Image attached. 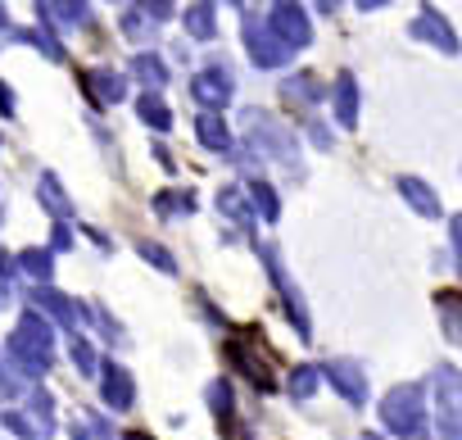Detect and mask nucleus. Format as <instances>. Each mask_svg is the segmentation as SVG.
Instances as JSON below:
<instances>
[{
  "mask_svg": "<svg viewBox=\"0 0 462 440\" xmlns=\"http://www.w3.org/2000/svg\"><path fill=\"white\" fill-rule=\"evenodd\" d=\"M217 209H222L226 218H236L241 228H254V204H250V195H245V191L222 186V191H217Z\"/></svg>",
  "mask_w": 462,
  "mask_h": 440,
  "instance_id": "obj_19",
  "label": "nucleus"
},
{
  "mask_svg": "<svg viewBox=\"0 0 462 440\" xmlns=\"http://www.w3.org/2000/svg\"><path fill=\"white\" fill-rule=\"evenodd\" d=\"M136 114H141V118H145V123H150L154 132H168V127H172V109H168V105H163V100H159L154 91L136 96Z\"/></svg>",
  "mask_w": 462,
  "mask_h": 440,
  "instance_id": "obj_23",
  "label": "nucleus"
},
{
  "mask_svg": "<svg viewBox=\"0 0 462 440\" xmlns=\"http://www.w3.org/2000/svg\"><path fill=\"white\" fill-rule=\"evenodd\" d=\"M10 273H14V264H10L5 255H0V277H10Z\"/></svg>",
  "mask_w": 462,
  "mask_h": 440,
  "instance_id": "obj_44",
  "label": "nucleus"
},
{
  "mask_svg": "<svg viewBox=\"0 0 462 440\" xmlns=\"http://www.w3.org/2000/svg\"><path fill=\"white\" fill-rule=\"evenodd\" d=\"M309 136H313V141H318V145H322V150H327V145H331V132H327V127H322V123H309Z\"/></svg>",
  "mask_w": 462,
  "mask_h": 440,
  "instance_id": "obj_39",
  "label": "nucleus"
},
{
  "mask_svg": "<svg viewBox=\"0 0 462 440\" xmlns=\"http://www.w3.org/2000/svg\"><path fill=\"white\" fill-rule=\"evenodd\" d=\"M136 5L145 10V19H168L172 14V0H136Z\"/></svg>",
  "mask_w": 462,
  "mask_h": 440,
  "instance_id": "obj_37",
  "label": "nucleus"
},
{
  "mask_svg": "<svg viewBox=\"0 0 462 440\" xmlns=\"http://www.w3.org/2000/svg\"><path fill=\"white\" fill-rule=\"evenodd\" d=\"M136 250H141V255H145V259H150L159 273H177V259H172V250H163L159 241H136Z\"/></svg>",
  "mask_w": 462,
  "mask_h": 440,
  "instance_id": "obj_31",
  "label": "nucleus"
},
{
  "mask_svg": "<svg viewBox=\"0 0 462 440\" xmlns=\"http://www.w3.org/2000/svg\"><path fill=\"white\" fill-rule=\"evenodd\" d=\"M208 404H213L217 422H231V386H226V381H213V386H208Z\"/></svg>",
  "mask_w": 462,
  "mask_h": 440,
  "instance_id": "obj_34",
  "label": "nucleus"
},
{
  "mask_svg": "<svg viewBox=\"0 0 462 440\" xmlns=\"http://www.w3.org/2000/svg\"><path fill=\"white\" fill-rule=\"evenodd\" d=\"M100 399L114 408V413H123V408H132V399H136V386H132V372L123 368V363H100Z\"/></svg>",
  "mask_w": 462,
  "mask_h": 440,
  "instance_id": "obj_9",
  "label": "nucleus"
},
{
  "mask_svg": "<svg viewBox=\"0 0 462 440\" xmlns=\"http://www.w3.org/2000/svg\"><path fill=\"white\" fill-rule=\"evenodd\" d=\"M87 91H91V100H100V105H118V100L127 96V82H123L118 73H109V69H105V73L96 69V73H87Z\"/></svg>",
  "mask_w": 462,
  "mask_h": 440,
  "instance_id": "obj_18",
  "label": "nucleus"
},
{
  "mask_svg": "<svg viewBox=\"0 0 462 440\" xmlns=\"http://www.w3.org/2000/svg\"><path fill=\"white\" fill-rule=\"evenodd\" d=\"M336 123L340 127H354L358 123V82H354V73H340L336 78Z\"/></svg>",
  "mask_w": 462,
  "mask_h": 440,
  "instance_id": "obj_15",
  "label": "nucleus"
},
{
  "mask_svg": "<svg viewBox=\"0 0 462 440\" xmlns=\"http://www.w3.org/2000/svg\"><path fill=\"white\" fill-rule=\"evenodd\" d=\"M291 55L295 51H304L309 42H313V28H309V14L295 5V0H273V14H268V23H263Z\"/></svg>",
  "mask_w": 462,
  "mask_h": 440,
  "instance_id": "obj_4",
  "label": "nucleus"
},
{
  "mask_svg": "<svg viewBox=\"0 0 462 440\" xmlns=\"http://www.w3.org/2000/svg\"><path fill=\"white\" fill-rule=\"evenodd\" d=\"M358 440H381V435H376V431H363V435H358Z\"/></svg>",
  "mask_w": 462,
  "mask_h": 440,
  "instance_id": "obj_46",
  "label": "nucleus"
},
{
  "mask_svg": "<svg viewBox=\"0 0 462 440\" xmlns=\"http://www.w3.org/2000/svg\"><path fill=\"white\" fill-rule=\"evenodd\" d=\"M69 350H73V363L82 368V377H96V372H100V359H96V350H91L82 336H73V341H69Z\"/></svg>",
  "mask_w": 462,
  "mask_h": 440,
  "instance_id": "obj_32",
  "label": "nucleus"
},
{
  "mask_svg": "<svg viewBox=\"0 0 462 440\" xmlns=\"http://www.w3.org/2000/svg\"><path fill=\"white\" fill-rule=\"evenodd\" d=\"M439 314H444V332H448V341H462V327H457V295H453V291L439 295Z\"/></svg>",
  "mask_w": 462,
  "mask_h": 440,
  "instance_id": "obj_33",
  "label": "nucleus"
},
{
  "mask_svg": "<svg viewBox=\"0 0 462 440\" xmlns=\"http://www.w3.org/2000/svg\"><path fill=\"white\" fill-rule=\"evenodd\" d=\"M28 413H32V426L51 440V431H55V399L46 395V390H32V399H28Z\"/></svg>",
  "mask_w": 462,
  "mask_h": 440,
  "instance_id": "obj_25",
  "label": "nucleus"
},
{
  "mask_svg": "<svg viewBox=\"0 0 462 440\" xmlns=\"http://www.w3.org/2000/svg\"><path fill=\"white\" fill-rule=\"evenodd\" d=\"M5 426H10L19 440H46V435L32 426V417H28V413H5Z\"/></svg>",
  "mask_w": 462,
  "mask_h": 440,
  "instance_id": "obj_36",
  "label": "nucleus"
},
{
  "mask_svg": "<svg viewBox=\"0 0 462 440\" xmlns=\"http://www.w3.org/2000/svg\"><path fill=\"white\" fill-rule=\"evenodd\" d=\"M136 440H150V435H136Z\"/></svg>",
  "mask_w": 462,
  "mask_h": 440,
  "instance_id": "obj_47",
  "label": "nucleus"
},
{
  "mask_svg": "<svg viewBox=\"0 0 462 440\" xmlns=\"http://www.w3.org/2000/svg\"><path fill=\"white\" fill-rule=\"evenodd\" d=\"M241 33H245V51H250V60L259 64V69H282L286 60H291V51L254 19V14H245L241 19Z\"/></svg>",
  "mask_w": 462,
  "mask_h": 440,
  "instance_id": "obj_5",
  "label": "nucleus"
},
{
  "mask_svg": "<svg viewBox=\"0 0 462 440\" xmlns=\"http://www.w3.org/2000/svg\"><path fill=\"white\" fill-rule=\"evenodd\" d=\"M0 114L14 118V96H10V87H5V82H0Z\"/></svg>",
  "mask_w": 462,
  "mask_h": 440,
  "instance_id": "obj_38",
  "label": "nucleus"
},
{
  "mask_svg": "<svg viewBox=\"0 0 462 440\" xmlns=\"http://www.w3.org/2000/svg\"><path fill=\"white\" fill-rule=\"evenodd\" d=\"M250 204H259L263 223H277V218H282V200H277V191L268 182H250Z\"/></svg>",
  "mask_w": 462,
  "mask_h": 440,
  "instance_id": "obj_28",
  "label": "nucleus"
},
{
  "mask_svg": "<svg viewBox=\"0 0 462 440\" xmlns=\"http://www.w3.org/2000/svg\"><path fill=\"white\" fill-rule=\"evenodd\" d=\"M231 91H236V87H231V73H226V69H204V73L190 82V96H195L208 114H217V109L231 100Z\"/></svg>",
  "mask_w": 462,
  "mask_h": 440,
  "instance_id": "obj_10",
  "label": "nucleus"
},
{
  "mask_svg": "<svg viewBox=\"0 0 462 440\" xmlns=\"http://www.w3.org/2000/svg\"><path fill=\"white\" fill-rule=\"evenodd\" d=\"M0 28H10V14H5V5H0Z\"/></svg>",
  "mask_w": 462,
  "mask_h": 440,
  "instance_id": "obj_45",
  "label": "nucleus"
},
{
  "mask_svg": "<svg viewBox=\"0 0 462 440\" xmlns=\"http://www.w3.org/2000/svg\"><path fill=\"white\" fill-rule=\"evenodd\" d=\"M19 42L37 46V51H42L46 60H64V46H60V37H55V33H51L46 23H42V28H23V33H19Z\"/></svg>",
  "mask_w": 462,
  "mask_h": 440,
  "instance_id": "obj_26",
  "label": "nucleus"
},
{
  "mask_svg": "<svg viewBox=\"0 0 462 440\" xmlns=\"http://www.w3.org/2000/svg\"><path fill=\"white\" fill-rule=\"evenodd\" d=\"M87 0H46L42 5V23L51 28V23H60V28H82L87 23Z\"/></svg>",
  "mask_w": 462,
  "mask_h": 440,
  "instance_id": "obj_13",
  "label": "nucleus"
},
{
  "mask_svg": "<svg viewBox=\"0 0 462 440\" xmlns=\"http://www.w3.org/2000/svg\"><path fill=\"white\" fill-rule=\"evenodd\" d=\"M0 395H14V381L5 377V368H0Z\"/></svg>",
  "mask_w": 462,
  "mask_h": 440,
  "instance_id": "obj_43",
  "label": "nucleus"
},
{
  "mask_svg": "<svg viewBox=\"0 0 462 440\" xmlns=\"http://www.w3.org/2000/svg\"><path fill=\"white\" fill-rule=\"evenodd\" d=\"M19 268H23L28 277H37V282H51V273H55V250H23V255H19Z\"/></svg>",
  "mask_w": 462,
  "mask_h": 440,
  "instance_id": "obj_27",
  "label": "nucleus"
},
{
  "mask_svg": "<svg viewBox=\"0 0 462 440\" xmlns=\"http://www.w3.org/2000/svg\"><path fill=\"white\" fill-rule=\"evenodd\" d=\"M313 5H318L322 14H336V10H340V0H313Z\"/></svg>",
  "mask_w": 462,
  "mask_h": 440,
  "instance_id": "obj_42",
  "label": "nucleus"
},
{
  "mask_svg": "<svg viewBox=\"0 0 462 440\" xmlns=\"http://www.w3.org/2000/svg\"><path fill=\"white\" fill-rule=\"evenodd\" d=\"M132 78H136L145 91H154V96H159V91H163V82H168V64H163L159 55H150V51H145V55H136V60H132Z\"/></svg>",
  "mask_w": 462,
  "mask_h": 440,
  "instance_id": "obj_17",
  "label": "nucleus"
},
{
  "mask_svg": "<svg viewBox=\"0 0 462 440\" xmlns=\"http://www.w3.org/2000/svg\"><path fill=\"white\" fill-rule=\"evenodd\" d=\"M195 136L208 145V150H231V136H226V123L217 118V114H199V123H195Z\"/></svg>",
  "mask_w": 462,
  "mask_h": 440,
  "instance_id": "obj_24",
  "label": "nucleus"
},
{
  "mask_svg": "<svg viewBox=\"0 0 462 440\" xmlns=\"http://www.w3.org/2000/svg\"><path fill=\"white\" fill-rule=\"evenodd\" d=\"M263 264H268L273 286L286 295V314H291V323H295V327H300V336L309 341V314H304V300H300V291L291 286V277H286V268H282V255H277L273 246H263Z\"/></svg>",
  "mask_w": 462,
  "mask_h": 440,
  "instance_id": "obj_7",
  "label": "nucleus"
},
{
  "mask_svg": "<svg viewBox=\"0 0 462 440\" xmlns=\"http://www.w3.org/2000/svg\"><path fill=\"white\" fill-rule=\"evenodd\" d=\"M354 5H358V10H385L390 0H354Z\"/></svg>",
  "mask_w": 462,
  "mask_h": 440,
  "instance_id": "obj_41",
  "label": "nucleus"
},
{
  "mask_svg": "<svg viewBox=\"0 0 462 440\" xmlns=\"http://www.w3.org/2000/svg\"><path fill=\"white\" fill-rule=\"evenodd\" d=\"M28 300H32L37 309H46L55 323H64V332H69V336H78V304H73L69 295H60V291H51V286H37Z\"/></svg>",
  "mask_w": 462,
  "mask_h": 440,
  "instance_id": "obj_12",
  "label": "nucleus"
},
{
  "mask_svg": "<svg viewBox=\"0 0 462 440\" xmlns=\"http://www.w3.org/2000/svg\"><path fill=\"white\" fill-rule=\"evenodd\" d=\"M399 195H403L417 213H426V218H439V213H444L439 200H435V191H430L421 177H399Z\"/></svg>",
  "mask_w": 462,
  "mask_h": 440,
  "instance_id": "obj_16",
  "label": "nucleus"
},
{
  "mask_svg": "<svg viewBox=\"0 0 462 440\" xmlns=\"http://www.w3.org/2000/svg\"><path fill=\"white\" fill-rule=\"evenodd\" d=\"M123 33H127L132 42H150V37H154V28H150V19H145V14H132V10L123 14Z\"/></svg>",
  "mask_w": 462,
  "mask_h": 440,
  "instance_id": "obj_35",
  "label": "nucleus"
},
{
  "mask_svg": "<svg viewBox=\"0 0 462 440\" xmlns=\"http://www.w3.org/2000/svg\"><path fill=\"white\" fill-rule=\"evenodd\" d=\"M186 33L195 42H208L217 33V14H213V0H195V5L186 10Z\"/></svg>",
  "mask_w": 462,
  "mask_h": 440,
  "instance_id": "obj_22",
  "label": "nucleus"
},
{
  "mask_svg": "<svg viewBox=\"0 0 462 440\" xmlns=\"http://www.w3.org/2000/svg\"><path fill=\"white\" fill-rule=\"evenodd\" d=\"M37 200L60 218V223L73 213V204H69V195H64V186H60V177H55V173H42V182H37Z\"/></svg>",
  "mask_w": 462,
  "mask_h": 440,
  "instance_id": "obj_21",
  "label": "nucleus"
},
{
  "mask_svg": "<svg viewBox=\"0 0 462 440\" xmlns=\"http://www.w3.org/2000/svg\"><path fill=\"white\" fill-rule=\"evenodd\" d=\"M318 381H322V372L304 363V368H295V372H291V381H286V386H291V395H295V399H309V395H318Z\"/></svg>",
  "mask_w": 462,
  "mask_h": 440,
  "instance_id": "obj_29",
  "label": "nucleus"
},
{
  "mask_svg": "<svg viewBox=\"0 0 462 440\" xmlns=\"http://www.w3.org/2000/svg\"><path fill=\"white\" fill-rule=\"evenodd\" d=\"M245 118H250V132H254V141L268 150V159H286V164L295 159V141H291V132H286V127H277V123H273L263 109H250Z\"/></svg>",
  "mask_w": 462,
  "mask_h": 440,
  "instance_id": "obj_6",
  "label": "nucleus"
},
{
  "mask_svg": "<svg viewBox=\"0 0 462 440\" xmlns=\"http://www.w3.org/2000/svg\"><path fill=\"white\" fill-rule=\"evenodd\" d=\"M51 354H55V327H51L37 309H28V314L19 318L14 336H10V363H14L19 377L42 381V377L51 372Z\"/></svg>",
  "mask_w": 462,
  "mask_h": 440,
  "instance_id": "obj_1",
  "label": "nucleus"
},
{
  "mask_svg": "<svg viewBox=\"0 0 462 440\" xmlns=\"http://www.w3.org/2000/svg\"><path fill=\"white\" fill-rule=\"evenodd\" d=\"M381 422L390 435L399 440H421V426H426V399H421V386H394L385 399H381Z\"/></svg>",
  "mask_w": 462,
  "mask_h": 440,
  "instance_id": "obj_2",
  "label": "nucleus"
},
{
  "mask_svg": "<svg viewBox=\"0 0 462 440\" xmlns=\"http://www.w3.org/2000/svg\"><path fill=\"white\" fill-rule=\"evenodd\" d=\"M154 209H159V218H172V213H177V218H186V213H195V200H190L186 191H181V195H159V200H154Z\"/></svg>",
  "mask_w": 462,
  "mask_h": 440,
  "instance_id": "obj_30",
  "label": "nucleus"
},
{
  "mask_svg": "<svg viewBox=\"0 0 462 440\" xmlns=\"http://www.w3.org/2000/svg\"><path fill=\"white\" fill-rule=\"evenodd\" d=\"M322 377L340 390V399H345V404H354V408H358V404H367V377H363V368H358V363L336 359V363H327V368H322Z\"/></svg>",
  "mask_w": 462,
  "mask_h": 440,
  "instance_id": "obj_8",
  "label": "nucleus"
},
{
  "mask_svg": "<svg viewBox=\"0 0 462 440\" xmlns=\"http://www.w3.org/2000/svg\"><path fill=\"white\" fill-rule=\"evenodd\" d=\"M417 42H430V46H439L444 55H457V37H453V28H448V19L439 14V10H421L417 19H412V28H408Z\"/></svg>",
  "mask_w": 462,
  "mask_h": 440,
  "instance_id": "obj_11",
  "label": "nucleus"
},
{
  "mask_svg": "<svg viewBox=\"0 0 462 440\" xmlns=\"http://www.w3.org/2000/svg\"><path fill=\"white\" fill-rule=\"evenodd\" d=\"M435 422L439 440H462V377L453 363L435 368Z\"/></svg>",
  "mask_w": 462,
  "mask_h": 440,
  "instance_id": "obj_3",
  "label": "nucleus"
},
{
  "mask_svg": "<svg viewBox=\"0 0 462 440\" xmlns=\"http://www.w3.org/2000/svg\"><path fill=\"white\" fill-rule=\"evenodd\" d=\"M282 96L295 100V105H318L327 96V87L318 82V73H295L291 82H282Z\"/></svg>",
  "mask_w": 462,
  "mask_h": 440,
  "instance_id": "obj_20",
  "label": "nucleus"
},
{
  "mask_svg": "<svg viewBox=\"0 0 462 440\" xmlns=\"http://www.w3.org/2000/svg\"><path fill=\"white\" fill-rule=\"evenodd\" d=\"M51 246H55V250H69V246H73V232H69V228L60 223V228H55V241H51Z\"/></svg>",
  "mask_w": 462,
  "mask_h": 440,
  "instance_id": "obj_40",
  "label": "nucleus"
},
{
  "mask_svg": "<svg viewBox=\"0 0 462 440\" xmlns=\"http://www.w3.org/2000/svg\"><path fill=\"white\" fill-rule=\"evenodd\" d=\"M226 359H231V363H241V368H245V372H250V377H254V386H259V390H273V386H277V381H273V377H268V372H273V368H268V363H263V359H254V354H250V345H245V341H231V345H226Z\"/></svg>",
  "mask_w": 462,
  "mask_h": 440,
  "instance_id": "obj_14",
  "label": "nucleus"
}]
</instances>
